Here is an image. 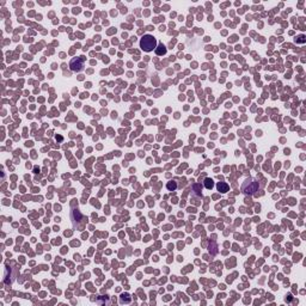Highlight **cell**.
Listing matches in <instances>:
<instances>
[{
    "mask_svg": "<svg viewBox=\"0 0 306 306\" xmlns=\"http://www.w3.org/2000/svg\"><path fill=\"white\" fill-rule=\"evenodd\" d=\"M158 46V42L155 40L154 36L152 35H143L142 39L140 40V48L143 50V51H152V50H155Z\"/></svg>",
    "mask_w": 306,
    "mask_h": 306,
    "instance_id": "1",
    "label": "cell"
},
{
    "mask_svg": "<svg viewBox=\"0 0 306 306\" xmlns=\"http://www.w3.org/2000/svg\"><path fill=\"white\" fill-rule=\"evenodd\" d=\"M168 189L170 190V191H172V190H175L176 188H177V182H175V181H171V182H169L168 183Z\"/></svg>",
    "mask_w": 306,
    "mask_h": 306,
    "instance_id": "7",
    "label": "cell"
},
{
    "mask_svg": "<svg viewBox=\"0 0 306 306\" xmlns=\"http://www.w3.org/2000/svg\"><path fill=\"white\" fill-rule=\"evenodd\" d=\"M205 185H206V188H207V189H212V188H213V185H214V183H213V179H210V178H206V181H205Z\"/></svg>",
    "mask_w": 306,
    "mask_h": 306,
    "instance_id": "6",
    "label": "cell"
},
{
    "mask_svg": "<svg viewBox=\"0 0 306 306\" xmlns=\"http://www.w3.org/2000/svg\"><path fill=\"white\" fill-rule=\"evenodd\" d=\"M69 67L73 72H81L84 69V61L81 58H74L69 62Z\"/></svg>",
    "mask_w": 306,
    "mask_h": 306,
    "instance_id": "3",
    "label": "cell"
},
{
    "mask_svg": "<svg viewBox=\"0 0 306 306\" xmlns=\"http://www.w3.org/2000/svg\"><path fill=\"white\" fill-rule=\"evenodd\" d=\"M217 188H218V190H219V191H221V193H227V191H228V189H230L228 184H227V183H225V182H219V183L217 184Z\"/></svg>",
    "mask_w": 306,
    "mask_h": 306,
    "instance_id": "4",
    "label": "cell"
},
{
    "mask_svg": "<svg viewBox=\"0 0 306 306\" xmlns=\"http://www.w3.org/2000/svg\"><path fill=\"white\" fill-rule=\"evenodd\" d=\"M155 54L157 55H164V54H166V48L163 43H159L158 48H155Z\"/></svg>",
    "mask_w": 306,
    "mask_h": 306,
    "instance_id": "5",
    "label": "cell"
},
{
    "mask_svg": "<svg viewBox=\"0 0 306 306\" xmlns=\"http://www.w3.org/2000/svg\"><path fill=\"white\" fill-rule=\"evenodd\" d=\"M258 189V182L255 181L254 178H249L246 181L243 183V187H242V190L244 194L246 195H253L257 191Z\"/></svg>",
    "mask_w": 306,
    "mask_h": 306,
    "instance_id": "2",
    "label": "cell"
}]
</instances>
